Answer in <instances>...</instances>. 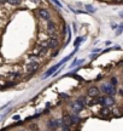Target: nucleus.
<instances>
[{"label":"nucleus","instance_id":"b1692460","mask_svg":"<svg viewBox=\"0 0 123 131\" xmlns=\"http://www.w3.org/2000/svg\"><path fill=\"white\" fill-rule=\"evenodd\" d=\"M13 120H19V115H14V117H13Z\"/></svg>","mask_w":123,"mask_h":131},{"label":"nucleus","instance_id":"f8f14e48","mask_svg":"<svg viewBox=\"0 0 123 131\" xmlns=\"http://www.w3.org/2000/svg\"><path fill=\"white\" fill-rule=\"evenodd\" d=\"M93 104H97V100H93V97L86 98V106H93Z\"/></svg>","mask_w":123,"mask_h":131},{"label":"nucleus","instance_id":"2eb2a0df","mask_svg":"<svg viewBox=\"0 0 123 131\" xmlns=\"http://www.w3.org/2000/svg\"><path fill=\"white\" fill-rule=\"evenodd\" d=\"M83 39H85L83 37H79V38H76V40L74 41V46H75V47H79V46H80V44L82 42V40H83Z\"/></svg>","mask_w":123,"mask_h":131},{"label":"nucleus","instance_id":"ddd939ff","mask_svg":"<svg viewBox=\"0 0 123 131\" xmlns=\"http://www.w3.org/2000/svg\"><path fill=\"white\" fill-rule=\"evenodd\" d=\"M85 9L87 10V12H88V14H93V12H95V11H97V9H95L94 6H92V5H85Z\"/></svg>","mask_w":123,"mask_h":131},{"label":"nucleus","instance_id":"a878e982","mask_svg":"<svg viewBox=\"0 0 123 131\" xmlns=\"http://www.w3.org/2000/svg\"><path fill=\"white\" fill-rule=\"evenodd\" d=\"M6 3V0H0V4H5Z\"/></svg>","mask_w":123,"mask_h":131},{"label":"nucleus","instance_id":"f03ea898","mask_svg":"<svg viewBox=\"0 0 123 131\" xmlns=\"http://www.w3.org/2000/svg\"><path fill=\"white\" fill-rule=\"evenodd\" d=\"M46 30H47V34L53 37L56 34V30H57V27H56V23L53 22L52 19H48L47 24H46Z\"/></svg>","mask_w":123,"mask_h":131},{"label":"nucleus","instance_id":"dca6fc26","mask_svg":"<svg viewBox=\"0 0 123 131\" xmlns=\"http://www.w3.org/2000/svg\"><path fill=\"white\" fill-rule=\"evenodd\" d=\"M51 1H52L53 4L57 6V7H59V9H63V5H62V3L59 1V0H51Z\"/></svg>","mask_w":123,"mask_h":131},{"label":"nucleus","instance_id":"1a4fd4ad","mask_svg":"<svg viewBox=\"0 0 123 131\" xmlns=\"http://www.w3.org/2000/svg\"><path fill=\"white\" fill-rule=\"evenodd\" d=\"M99 113L101 117H109L110 114H111V109H110V107H103L100 109Z\"/></svg>","mask_w":123,"mask_h":131},{"label":"nucleus","instance_id":"6ab92c4d","mask_svg":"<svg viewBox=\"0 0 123 131\" xmlns=\"http://www.w3.org/2000/svg\"><path fill=\"white\" fill-rule=\"evenodd\" d=\"M117 83H118V81H117V78H116V77L111 78V81H110V84H112L114 86H116V85H117Z\"/></svg>","mask_w":123,"mask_h":131},{"label":"nucleus","instance_id":"5701e85b","mask_svg":"<svg viewBox=\"0 0 123 131\" xmlns=\"http://www.w3.org/2000/svg\"><path fill=\"white\" fill-rule=\"evenodd\" d=\"M72 27H74V30H75V33H76V32H77V27H76V23L72 24Z\"/></svg>","mask_w":123,"mask_h":131},{"label":"nucleus","instance_id":"9d476101","mask_svg":"<svg viewBox=\"0 0 123 131\" xmlns=\"http://www.w3.org/2000/svg\"><path fill=\"white\" fill-rule=\"evenodd\" d=\"M70 119H71V123H72V124H79V123L81 122V119L77 117V114H71Z\"/></svg>","mask_w":123,"mask_h":131},{"label":"nucleus","instance_id":"393cba45","mask_svg":"<svg viewBox=\"0 0 123 131\" xmlns=\"http://www.w3.org/2000/svg\"><path fill=\"white\" fill-rule=\"evenodd\" d=\"M58 53H59V51H56V52H53V53H52V56H53V57H54V56H57Z\"/></svg>","mask_w":123,"mask_h":131},{"label":"nucleus","instance_id":"f257e3e1","mask_svg":"<svg viewBox=\"0 0 123 131\" xmlns=\"http://www.w3.org/2000/svg\"><path fill=\"white\" fill-rule=\"evenodd\" d=\"M100 91H103L106 96H114V95L116 94V89H115V86L112 84H110V83H105V84L101 85Z\"/></svg>","mask_w":123,"mask_h":131},{"label":"nucleus","instance_id":"39448f33","mask_svg":"<svg viewBox=\"0 0 123 131\" xmlns=\"http://www.w3.org/2000/svg\"><path fill=\"white\" fill-rule=\"evenodd\" d=\"M115 104V98L112 96H104L103 98V102H101V106L103 107H111Z\"/></svg>","mask_w":123,"mask_h":131},{"label":"nucleus","instance_id":"20e7f679","mask_svg":"<svg viewBox=\"0 0 123 131\" xmlns=\"http://www.w3.org/2000/svg\"><path fill=\"white\" fill-rule=\"evenodd\" d=\"M36 14H38L39 17H41V18L45 19V21L51 19V14H50V11L46 9H38L36 10Z\"/></svg>","mask_w":123,"mask_h":131},{"label":"nucleus","instance_id":"412c9836","mask_svg":"<svg viewBox=\"0 0 123 131\" xmlns=\"http://www.w3.org/2000/svg\"><path fill=\"white\" fill-rule=\"evenodd\" d=\"M111 28H112V29H117V28H118V26H117L116 23H112V24H111Z\"/></svg>","mask_w":123,"mask_h":131},{"label":"nucleus","instance_id":"0eeeda50","mask_svg":"<svg viewBox=\"0 0 123 131\" xmlns=\"http://www.w3.org/2000/svg\"><path fill=\"white\" fill-rule=\"evenodd\" d=\"M39 68V63L38 62H30L27 67H25V70H27V73H34V72H36Z\"/></svg>","mask_w":123,"mask_h":131},{"label":"nucleus","instance_id":"bb28decb","mask_svg":"<svg viewBox=\"0 0 123 131\" xmlns=\"http://www.w3.org/2000/svg\"><path fill=\"white\" fill-rule=\"evenodd\" d=\"M119 17H121V18H123V12H119Z\"/></svg>","mask_w":123,"mask_h":131},{"label":"nucleus","instance_id":"4be33fe9","mask_svg":"<svg viewBox=\"0 0 123 131\" xmlns=\"http://www.w3.org/2000/svg\"><path fill=\"white\" fill-rule=\"evenodd\" d=\"M40 1L41 0H32V3H34V4H40Z\"/></svg>","mask_w":123,"mask_h":131},{"label":"nucleus","instance_id":"7ed1b4c3","mask_svg":"<svg viewBox=\"0 0 123 131\" xmlns=\"http://www.w3.org/2000/svg\"><path fill=\"white\" fill-rule=\"evenodd\" d=\"M64 63H65V61H64V60H62V61L59 62V63H57L56 66H53V67H51V68H50V69H48L47 72H46V73H45V74L42 75V79H45V78H47V77H51L52 74H54V72H56V70H57L58 68L60 67V66L64 64Z\"/></svg>","mask_w":123,"mask_h":131},{"label":"nucleus","instance_id":"6e6552de","mask_svg":"<svg viewBox=\"0 0 123 131\" xmlns=\"http://www.w3.org/2000/svg\"><path fill=\"white\" fill-rule=\"evenodd\" d=\"M58 39L54 37H51L50 39L47 40V44H48V49H56L58 46Z\"/></svg>","mask_w":123,"mask_h":131},{"label":"nucleus","instance_id":"f3484780","mask_svg":"<svg viewBox=\"0 0 123 131\" xmlns=\"http://www.w3.org/2000/svg\"><path fill=\"white\" fill-rule=\"evenodd\" d=\"M39 45H40L41 47H47V49H48L47 40H42V41H40V42H39Z\"/></svg>","mask_w":123,"mask_h":131},{"label":"nucleus","instance_id":"a211bd4d","mask_svg":"<svg viewBox=\"0 0 123 131\" xmlns=\"http://www.w3.org/2000/svg\"><path fill=\"white\" fill-rule=\"evenodd\" d=\"M123 32V23L121 26H118V28H117V32H116V35H119L121 33Z\"/></svg>","mask_w":123,"mask_h":131},{"label":"nucleus","instance_id":"9b49d317","mask_svg":"<svg viewBox=\"0 0 123 131\" xmlns=\"http://www.w3.org/2000/svg\"><path fill=\"white\" fill-rule=\"evenodd\" d=\"M6 3H9L12 6H19L22 4V0H6Z\"/></svg>","mask_w":123,"mask_h":131},{"label":"nucleus","instance_id":"4468645a","mask_svg":"<svg viewBox=\"0 0 123 131\" xmlns=\"http://www.w3.org/2000/svg\"><path fill=\"white\" fill-rule=\"evenodd\" d=\"M85 62V60H75V61L72 62L70 64V68H74V67H76V66H80V64H82Z\"/></svg>","mask_w":123,"mask_h":131},{"label":"nucleus","instance_id":"aec40b11","mask_svg":"<svg viewBox=\"0 0 123 131\" xmlns=\"http://www.w3.org/2000/svg\"><path fill=\"white\" fill-rule=\"evenodd\" d=\"M115 4H123V0H112Z\"/></svg>","mask_w":123,"mask_h":131},{"label":"nucleus","instance_id":"423d86ee","mask_svg":"<svg viewBox=\"0 0 123 131\" xmlns=\"http://www.w3.org/2000/svg\"><path fill=\"white\" fill-rule=\"evenodd\" d=\"M87 94H88V96L89 97H98L100 94V90L97 88V86H90L89 89L87 90Z\"/></svg>","mask_w":123,"mask_h":131}]
</instances>
